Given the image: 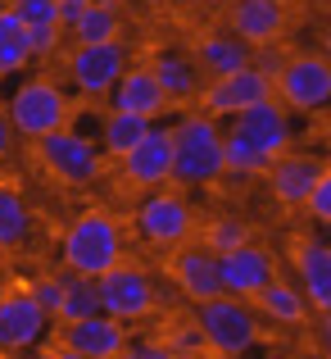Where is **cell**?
I'll return each mask as SVG.
<instances>
[{"label": "cell", "instance_id": "obj_22", "mask_svg": "<svg viewBox=\"0 0 331 359\" xmlns=\"http://www.w3.org/2000/svg\"><path fill=\"white\" fill-rule=\"evenodd\" d=\"M191 60L200 64L204 78H227V73H236V69H245V64H250V46H245L227 23H209V27H200V32H195Z\"/></svg>", "mask_w": 331, "mask_h": 359}, {"label": "cell", "instance_id": "obj_5", "mask_svg": "<svg viewBox=\"0 0 331 359\" xmlns=\"http://www.w3.org/2000/svg\"><path fill=\"white\" fill-rule=\"evenodd\" d=\"M132 232L141 245L168 255L177 245L195 241V210L177 187H155V191H141V205L132 214Z\"/></svg>", "mask_w": 331, "mask_h": 359}, {"label": "cell", "instance_id": "obj_15", "mask_svg": "<svg viewBox=\"0 0 331 359\" xmlns=\"http://www.w3.org/2000/svg\"><path fill=\"white\" fill-rule=\"evenodd\" d=\"M327 173V155H309V150H281L277 159L268 164L263 182H268L272 201L286 205V210H304L314 182Z\"/></svg>", "mask_w": 331, "mask_h": 359}, {"label": "cell", "instance_id": "obj_8", "mask_svg": "<svg viewBox=\"0 0 331 359\" xmlns=\"http://www.w3.org/2000/svg\"><path fill=\"white\" fill-rule=\"evenodd\" d=\"M96 296H100V314L118 318L122 327L146 323L159 309V287H155V278H150V269H141V264H132V259H118L113 269L100 273Z\"/></svg>", "mask_w": 331, "mask_h": 359}, {"label": "cell", "instance_id": "obj_6", "mask_svg": "<svg viewBox=\"0 0 331 359\" xmlns=\"http://www.w3.org/2000/svg\"><path fill=\"white\" fill-rule=\"evenodd\" d=\"M36 146V164L45 168V177H55L59 187H73V191H82V187H96L100 173H105V155H100V146L87 137L82 128H59L50 132V137L32 141Z\"/></svg>", "mask_w": 331, "mask_h": 359}, {"label": "cell", "instance_id": "obj_29", "mask_svg": "<svg viewBox=\"0 0 331 359\" xmlns=\"http://www.w3.org/2000/svg\"><path fill=\"white\" fill-rule=\"evenodd\" d=\"M245 241H254V232H250V223L236 219V214H218V219H209L204 232H200V245L213 250V255L232 250V245H245Z\"/></svg>", "mask_w": 331, "mask_h": 359}, {"label": "cell", "instance_id": "obj_23", "mask_svg": "<svg viewBox=\"0 0 331 359\" xmlns=\"http://www.w3.org/2000/svg\"><path fill=\"white\" fill-rule=\"evenodd\" d=\"M250 309L259 314V323H277V327H304L309 318H314V309H309V300L300 296V287L286 282L281 273L259 291V296H250Z\"/></svg>", "mask_w": 331, "mask_h": 359}, {"label": "cell", "instance_id": "obj_10", "mask_svg": "<svg viewBox=\"0 0 331 359\" xmlns=\"http://www.w3.org/2000/svg\"><path fill=\"white\" fill-rule=\"evenodd\" d=\"M45 337H50V314L32 300L27 282L0 291V355L23 359L36 346H45Z\"/></svg>", "mask_w": 331, "mask_h": 359}, {"label": "cell", "instance_id": "obj_4", "mask_svg": "<svg viewBox=\"0 0 331 359\" xmlns=\"http://www.w3.org/2000/svg\"><path fill=\"white\" fill-rule=\"evenodd\" d=\"M195 327L204 337V351L213 359H241L259 346V314L250 309V300H236V296H213L195 305Z\"/></svg>", "mask_w": 331, "mask_h": 359}, {"label": "cell", "instance_id": "obj_2", "mask_svg": "<svg viewBox=\"0 0 331 359\" xmlns=\"http://www.w3.org/2000/svg\"><path fill=\"white\" fill-rule=\"evenodd\" d=\"M173 187H218L223 182V123L209 114H182L173 123Z\"/></svg>", "mask_w": 331, "mask_h": 359}, {"label": "cell", "instance_id": "obj_19", "mask_svg": "<svg viewBox=\"0 0 331 359\" xmlns=\"http://www.w3.org/2000/svg\"><path fill=\"white\" fill-rule=\"evenodd\" d=\"M232 132H241V137L250 141L254 150H263L268 159H277L281 150H290V141H295V132H290V114L277 105V96L241 109V114L232 118Z\"/></svg>", "mask_w": 331, "mask_h": 359}, {"label": "cell", "instance_id": "obj_18", "mask_svg": "<svg viewBox=\"0 0 331 359\" xmlns=\"http://www.w3.org/2000/svg\"><path fill=\"white\" fill-rule=\"evenodd\" d=\"M290 264H295V287L309 300V309L327 314L331 309V245H327V237H300L295 250H290Z\"/></svg>", "mask_w": 331, "mask_h": 359}, {"label": "cell", "instance_id": "obj_14", "mask_svg": "<svg viewBox=\"0 0 331 359\" xmlns=\"http://www.w3.org/2000/svg\"><path fill=\"white\" fill-rule=\"evenodd\" d=\"M277 278V255L259 241H245V245H232V250L218 255V282H223V296H236V300H250L259 296L268 282Z\"/></svg>", "mask_w": 331, "mask_h": 359}, {"label": "cell", "instance_id": "obj_3", "mask_svg": "<svg viewBox=\"0 0 331 359\" xmlns=\"http://www.w3.org/2000/svg\"><path fill=\"white\" fill-rule=\"evenodd\" d=\"M0 109H5L14 137H23V141H41V137H50V132H59V128L73 123V100L50 73L23 78L14 91H9V100Z\"/></svg>", "mask_w": 331, "mask_h": 359}, {"label": "cell", "instance_id": "obj_40", "mask_svg": "<svg viewBox=\"0 0 331 359\" xmlns=\"http://www.w3.org/2000/svg\"><path fill=\"white\" fill-rule=\"evenodd\" d=\"M290 359H314V355H290Z\"/></svg>", "mask_w": 331, "mask_h": 359}, {"label": "cell", "instance_id": "obj_12", "mask_svg": "<svg viewBox=\"0 0 331 359\" xmlns=\"http://www.w3.org/2000/svg\"><path fill=\"white\" fill-rule=\"evenodd\" d=\"M272 96V82L263 78L259 69H236V73H227V78H209L200 87V96H195V105H200V114H209V118H218V123H232L241 109H250V105H259V100H268Z\"/></svg>", "mask_w": 331, "mask_h": 359}, {"label": "cell", "instance_id": "obj_36", "mask_svg": "<svg viewBox=\"0 0 331 359\" xmlns=\"http://www.w3.org/2000/svg\"><path fill=\"white\" fill-rule=\"evenodd\" d=\"M14 128H9V118H5V109H0V164L9 159V150H14Z\"/></svg>", "mask_w": 331, "mask_h": 359}, {"label": "cell", "instance_id": "obj_7", "mask_svg": "<svg viewBox=\"0 0 331 359\" xmlns=\"http://www.w3.org/2000/svg\"><path fill=\"white\" fill-rule=\"evenodd\" d=\"M272 96L286 114H327L331 105V64L323 50L286 55L272 78Z\"/></svg>", "mask_w": 331, "mask_h": 359}, {"label": "cell", "instance_id": "obj_1", "mask_svg": "<svg viewBox=\"0 0 331 359\" xmlns=\"http://www.w3.org/2000/svg\"><path fill=\"white\" fill-rule=\"evenodd\" d=\"M118 259H127V232L109 210H82L59 232V269L78 278H100Z\"/></svg>", "mask_w": 331, "mask_h": 359}, {"label": "cell", "instance_id": "obj_11", "mask_svg": "<svg viewBox=\"0 0 331 359\" xmlns=\"http://www.w3.org/2000/svg\"><path fill=\"white\" fill-rule=\"evenodd\" d=\"M118 164V177L132 191H155V187H173V132L164 123H150V132L127 150Z\"/></svg>", "mask_w": 331, "mask_h": 359}, {"label": "cell", "instance_id": "obj_31", "mask_svg": "<svg viewBox=\"0 0 331 359\" xmlns=\"http://www.w3.org/2000/svg\"><path fill=\"white\" fill-rule=\"evenodd\" d=\"M9 9H14L18 18H23V27H36V23H55V9H59V0H5Z\"/></svg>", "mask_w": 331, "mask_h": 359}, {"label": "cell", "instance_id": "obj_37", "mask_svg": "<svg viewBox=\"0 0 331 359\" xmlns=\"http://www.w3.org/2000/svg\"><path fill=\"white\" fill-rule=\"evenodd\" d=\"M136 5H141V9H168L173 0H136Z\"/></svg>", "mask_w": 331, "mask_h": 359}, {"label": "cell", "instance_id": "obj_25", "mask_svg": "<svg viewBox=\"0 0 331 359\" xmlns=\"http://www.w3.org/2000/svg\"><path fill=\"white\" fill-rule=\"evenodd\" d=\"M36 232V214L27 205V196L14 182H0V255H14L32 241Z\"/></svg>", "mask_w": 331, "mask_h": 359}, {"label": "cell", "instance_id": "obj_35", "mask_svg": "<svg viewBox=\"0 0 331 359\" xmlns=\"http://www.w3.org/2000/svg\"><path fill=\"white\" fill-rule=\"evenodd\" d=\"M36 359H87V355H78V351H69V346L50 341V346H36Z\"/></svg>", "mask_w": 331, "mask_h": 359}, {"label": "cell", "instance_id": "obj_27", "mask_svg": "<svg viewBox=\"0 0 331 359\" xmlns=\"http://www.w3.org/2000/svg\"><path fill=\"white\" fill-rule=\"evenodd\" d=\"M146 132H150V118L109 109V114L100 118V155H105V159H122L141 137H146Z\"/></svg>", "mask_w": 331, "mask_h": 359}, {"label": "cell", "instance_id": "obj_17", "mask_svg": "<svg viewBox=\"0 0 331 359\" xmlns=\"http://www.w3.org/2000/svg\"><path fill=\"white\" fill-rule=\"evenodd\" d=\"M55 341L69 346V351L87 355V359H118L122 346H127V327L109 314H87V318H73V323H59Z\"/></svg>", "mask_w": 331, "mask_h": 359}, {"label": "cell", "instance_id": "obj_26", "mask_svg": "<svg viewBox=\"0 0 331 359\" xmlns=\"http://www.w3.org/2000/svg\"><path fill=\"white\" fill-rule=\"evenodd\" d=\"M59 305H55V323H73V318H87L100 309V296H96V278H78V273L59 269Z\"/></svg>", "mask_w": 331, "mask_h": 359}, {"label": "cell", "instance_id": "obj_9", "mask_svg": "<svg viewBox=\"0 0 331 359\" xmlns=\"http://www.w3.org/2000/svg\"><path fill=\"white\" fill-rule=\"evenodd\" d=\"M132 64L122 41H91V46H69L64 55V78L82 100H105L109 87L122 78V69Z\"/></svg>", "mask_w": 331, "mask_h": 359}, {"label": "cell", "instance_id": "obj_39", "mask_svg": "<svg viewBox=\"0 0 331 359\" xmlns=\"http://www.w3.org/2000/svg\"><path fill=\"white\" fill-rule=\"evenodd\" d=\"M290 9H300V5H323V0H286Z\"/></svg>", "mask_w": 331, "mask_h": 359}, {"label": "cell", "instance_id": "obj_41", "mask_svg": "<svg viewBox=\"0 0 331 359\" xmlns=\"http://www.w3.org/2000/svg\"><path fill=\"white\" fill-rule=\"evenodd\" d=\"M0 359H18V355H0Z\"/></svg>", "mask_w": 331, "mask_h": 359}, {"label": "cell", "instance_id": "obj_33", "mask_svg": "<svg viewBox=\"0 0 331 359\" xmlns=\"http://www.w3.org/2000/svg\"><path fill=\"white\" fill-rule=\"evenodd\" d=\"M27 64H32V55H27V36L23 41H0V78H14V73H23Z\"/></svg>", "mask_w": 331, "mask_h": 359}, {"label": "cell", "instance_id": "obj_32", "mask_svg": "<svg viewBox=\"0 0 331 359\" xmlns=\"http://www.w3.org/2000/svg\"><path fill=\"white\" fill-rule=\"evenodd\" d=\"M304 210L314 214V223H331V168H327V173L314 182V191H309Z\"/></svg>", "mask_w": 331, "mask_h": 359}, {"label": "cell", "instance_id": "obj_34", "mask_svg": "<svg viewBox=\"0 0 331 359\" xmlns=\"http://www.w3.org/2000/svg\"><path fill=\"white\" fill-rule=\"evenodd\" d=\"M118 359H173V355H168L164 341H127Z\"/></svg>", "mask_w": 331, "mask_h": 359}, {"label": "cell", "instance_id": "obj_13", "mask_svg": "<svg viewBox=\"0 0 331 359\" xmlns=\"http://www.w3.org/2000/svg\"><path fill=\"white\" fill-rule=\"evenodd\" d=\"M290 18H295V9H290L286 0H227L223 5V23L232 27L250 50L254 46L286 41Z\"/></svg>", "mask_w": 331, "mask_h": 359}, {"label": "cell", "instance_id": "obj_16", "mask_svg": "<svg viewBox=\"0 0 331 359\" xmlns=\"http://www.w3.org/2000/svg\"><path fill=\"white\" fill-rule=\"evenodd\" d=\"M168 278H173V287L182 291L191 305L223 296V282H218V255L204 250L200 241H186V245H177V250H168Z\"/></svg>", "mask_w": 331, "mask_h": 359}, {"label": "cell", "instance_id": "obj_30", "mask_svg": "<svg viewBox=\"0 0 331 359\" xmlns=\"http://www.w3.org/2000/svg\"><path fill=\"white\" fill-rule=\"evenodd\" d=\"M59 50H64V27L59 23H36V27H27V55H32V64L55 60Z\"/></svg>", "mask_w": 331, "mask_h": 359}, {"label": "cell", "instance_id": "obj_24", "mask_svg": "<svg viewBox=\"0 0 331 359\" xmlns=\"http://www.w3.org/2000/svg\"><path fill=\"white\" fill-rule=\"evenodd\" d=\"M122 0H87L78 18L69 27V41L73 46H91V41H122L127 32V14H122Z\"/></svg>", "mask_w": 331, "mask_h": 359}, {"label": "cell", "instance_id": "obj_38", "mask_svg": "<svg viewBox=\"0 0 331 359\" xmlns=\"http://www.w3.org/2000/svg\"><path fill=\"white\" fill-rule=\"evenodd\" d=\"M191 5H200V9H218V14H223V5H227V0H191Z\"/></svg>", "mask_w": 331, "mask_h": 359}, {"label": "cell", "instance_id": "obj_28", "mask_svg": "<svg viewBox=\"0 0 331 359\" xmlns=\"http://www.w3.org/2000/svg\"><path fill=\"white\" fill-rule=\"evenodd\" d=\"M268 164H272V159L263 155V150H254L241 132L223 128V173L227 177H241V182H245V177H263Z\"/></svg>", "mask_w": 331, "mask_h": 359}, {"label": "cell", "instance_id": "obj_20", "mask_svg": "<svg viewBox=\"0 0 331 359\" xmlns=\"http://www.w3.org/2000/svg\"><path fill=\"white\" fill-rule=\"evenodd\" d=\"M109 109H122V114H141V118H150V123H159V114H168V96H164V87L155 82V73H150V64L146 60H132L127 69H122V78L109 87Z\"/></svg>", "mask_w": 331, "mask_h": 359}, {"label": "cell", "instance_id": "obj_21", "mask_svg": "<svg viewBox=\"0 0 331 359\" xmlns=\"http://www.w3.org/2000/svg\"><path fill=\"white\" fill-rule=\"evenodd\" d=\"M146 64H150V73H155V82L164 87L168 105H195V96H200V87H204V73H200V64L191 60L186 46H159Z\"/></svg>", "mask_w": 331, "mask_h": 359}]
</instances>
